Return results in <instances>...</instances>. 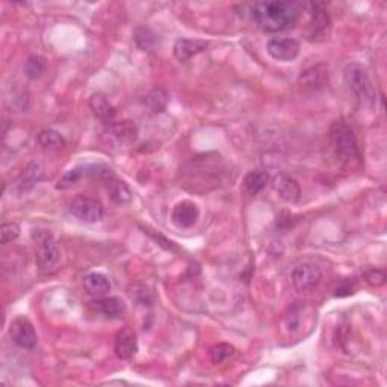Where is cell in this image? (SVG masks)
I'll list each match as a JSON object with an SVG mask.
<instances>
[{
  "label": "cell",
  "instance_id": "obj_1",
  "mask_svg": "<svg viewBox=\"0 0 387 387\" xmlns=\"http://www.w3.org/2000/svg\"><path fill=\"white\" fill-rule=\"evenodd\" d=\"M304 6L301 2H257L252 6V17L265 32H281L295 25Z\"/></svg>",
  "mask_w": 387,
  "mask_h": 387
},
{
  "label": "cell",
  "instance_id": "obj_2",
  "mask_svg": "<svg viewBox=\"0 0 387 387\" xmlns=\"http://www.w3.org/2000/svg\"><path fill=\"white\" fill-rule=\"evenodd\" d=\"M330 142L335 156L345 168L355 170L361 165V150L357 137L348 124L337 120L330 126Z\"/></svg>",
  "mask_w": 387,
  "mask_h": 387
},
{
  "label": "cell",
  "instance_id": "obj_3",
  "mask_svg": "<svg viewBox=\"0 0 387 387\" xmlns=\"http://www.w3.org/2000/svg\"><path fill=\"white\" fill-rule=\"evenodd\" d=\"M344 81L361 105L373 106L375 103L377 91L365 67L360 64H348L344 70Z\"/></svg>",
  "mask_w": 387,
  "mask_h": 387
},
{
  "label": "cell",
  "instance_id": "obj_4",
  "mask_svg": "<svg viewBox=\"0 0 387 387\" xmlns=\"http://www.w3.org/2000/svg\"><path fill=\"white\" fill-rule=\"evenodd\" d=\"M32 236L38 244L37 264L39 266V270H41V272L44 274L53 272L58 268L61 259L57 239L53 238V235L50 232H46V230H38Z\"/></svg>",
  "mask_w": 387,
  "mask_h": 387
},
{
  "label": "cell",
  "instance_id": "obj_5",
  "mask_svg": "<svg viewBox=\"0 0 387 387\" xmlns=\"http://www.w3.org/2000/svg\"><path fill=\"white\" fill-rule=\"evenodd\" d=\"M138 138V129L133 121L124 120L109 124L103 132V142L110 148H124L132 146Z\"/></svg>",
  "mask_w": 387,
  "mask_h": 387
},
{
  "label": "cell",
  "instance_id": "obj_6",
  "mask_svg": "<svg viewBox=\"0 0 387 387\" xmlns=\"http://www.w3.org/2000/svg\"><path fill=\"white\" fill-rule=\"evenodd\" d=\"M70 210L76 218L85 223H99L105 217V208L99 200L91 197L77 195L70 204Z\"/></svg>",
  "mask_w": 387,
  "mask_h": 387
},
{
  "label": "cell",
  "instance_id": "obj_7",
  "mask_svg": "<svg viewBox=\"0 0 387 387\" xmlns=\"http://www.w3.org/2000/svg\"><path fill=\"white\" fill-rule=\"evenodd\" d=\"M11 341L23 350H34L38 344L37 331L28 318H15L10 326Z\"/></svg>",
  "mask_w": 387,
  "mask_h": 387
},
{
  "label": "cell",
  "instance_id": "obj_8",
  "mask_svg": "<svg viewBox=\"0 0 387 387\" xmlns=\"http://www.w3.org/2000/svg\"><path fill=\"white\" fill-rule=\"evenodd\" d=\"M266 52L275 61L290 62L294 61L299 53V43L295 38L289 37H275L271 38L266 44Z\"/></svg>",
  "mask_w": 387,
  "mask_h": 387
},
{
  "label": "cell",
  "instance_id": "obj_9",
  "mask_svg": "<svg viewBox=\"0 0 387 387\" xmlns=\"http://www.w3.org/2000/svg\"><path fill=\"white\" fill-rule=\"evenodd\" d=\"M322 279L319 268L315 264H301L292 271V284L298 292H310Z\"/></svg>",
  "mask_w": 387,
  "mask_h": 387
},
{
  "label": "cell",
  "instance_id": "obj_10",
  "mask_svg": "<svg viewBox=\"0 0 387 387\" xmlns=\"http://www.w3.org/2000/svg\"><path fill=\"white\" fill-rule=\"evenodd\" d=\"M310 14V37L317 39L318 37H327L331 28V19L324 3H307Z\"/></svg>",
  "mask_w": 387,
  "mask_h": 387
},
{
  "label": "cell",
  "instance_id": "obj_11",
  "mask_svg": "<svg viewBox=\"0 0 387 387\" xmlns=\"http://www.w3.org/2000/svg\"><path fill=\"white\" fill-rule=\"evenodd\" d=\"M200 218L199 206L194 201L183 200L177 203L171 212L172 224L179 228H191L197 224Z\"/></svg>",
  "mask_w": 387,
  "mask_h": 387
},
{
  "label": "cell",
  "instance_id": "obj_12",
  "mask_svg": "<svg viewBox=\"0 0 387 387\" xmlns=\"http://www.w3.org/2000/svg\"><path fill=\"white\" fill-rule=\"evenodd\" d=\"M272 189L286 203H297L301 197V188L298 181L284 172H279L272 177Z\"/></svg>",
  "mask_w": 387,
  "mask_h": 387
},
{
  "label": "cell",
  "instance_id": "obj_13",
  "mask_svg": "<svg viewBox=\"0 0 387 387\" xmlns=\"http://www.w3.org/2000/svg\"><path fill=\"white\" fill-rule=\"evenodd\" d=\"M115 354L118 359L129 360L138 353L137 333L129 327H124L115 336Z\"/></svg>",
  "mask_w": 387,
  "mask_h": 387
},
{
  "label": "cell",
  "instance_id": "obj_14",
  "mask_svg": "<svg viewBox=\"0 0 387 387\" xmlns=\"http://www.w3.org/2000/svg\"><path fill=\"white\" fill-rule=\"evenodd\" d=\"M90 108L92 110L94 117L99 118L101 123H105V124H112L114 123L117 110L103 92H94L92 94V96L90 97Z\"/></svg>",
  "mask_w": 387,
  "mask_h": 387
},
{
  "label": "cell",
  "instance_id": "obj_15",
  "mask_svg": "<svg viewBox=\"0 0 387 387\" xmlns=\"http://www.w3.org/2000/svg\"><path fill=\"white\" fill-rule=\"evenodd\" d=\"M92 307L109 319H118L128 310L126 303L118 297H100L92 301Z\"/></svg>",
  "mask_w": 387,
  "mask_h": 387
},
{
  "label": "cell",
  "instance_id": "obj_16",
  "mask_svg": "<svg viewBox=\"0 0 387 387\" xmlns=\"http://www.w3.org/2000/svg\"><path fill=\"white\" fill-rule=\"evenodd\" d=\"M206 49H208V43L201 41V39L179 38L175 43V47H172V52H175V57L177 61L185 62Z\"/></svg>",
  "mask_w": 387,
  "mask_h": 387
},
{
  "label": "cell",
  "instance_id": "obj_17",
  "mask_svg": "<svg viewBox=\"0 0 387 387\" xmlns=\"http://www.w3.org/2000/svg\"><path fill=\"white\" fill-rule=\"evenodd\" d=\"M83 289L86 290V294L91 297H96V298L106 297L110 290V281L105 274L91 272L88 275H85Z\"/></svg>",
  "mask_w": 387,
  "mask_h": 387
},
{
  "label": "cell",
  "instance_id": "obj_18",
  "mask_svg": "<svg viewBox=\"0 0 387 387\" xmlns=\"http://www.w3.org/2000/svg\"><path fill=\"white\" fill-rule=\"evenodd\" d=\"M326 81H328L326 66L310 67L309 70H306L301 76H299V85H301L303 88L318 90V88H321V86H324Z\"/></svg>",
  "mask_w": 387,
  "mask_h": 387
},
{
  "label": "cell",
  "instance_id": "obj_19",
  "mask_svg": "<svg viewBox=\"0 0 387 387\" xmlns=\"http://www.w3.org/2000/svg\"><path fill=\"white\" fill-rule=\"evenodd\" d=\"M268 181H270V176L265 171H250L244 179V188L250 195H257L266 188Z\"/></svg>",
  "mask_w": 387,
  "mask_h": 387
},
{
  "label": "cell",
  "instance_id": "obj_20",
  "mask_svg": "<svg viewBox=\"0 0 387 387\" xmlns=\"http://www.w3.org/2000/svg\"><path fill=\"white\" fill-rule=\"evenodd\" d=\"M38 144L44 150H59L66 146V139L59 132L53 129H44L38 133Z\"/></svg>",
  "mask_w": 387,
  "mask_h": 387
},
{
  "label": "cell",
  "instance_id": "obj_21",
  "mask_svg": "<svg viewBox=\"0 0 387 387\" xmlns=\"http://www.w3.org/2000/svg\"><path fill=\"white\" fill-rule=\"evenodd\" d=\"M23 70H25V75L29 79H32V81H35V79H39L46 73L47 59L44 57H41V54H32V57H29L26 59L25 67H23Z\"/></svg>",
  "mask_w": 387,
  "mask_h": 387
},
{
  "label": "cell",
  "instance_id": "obj_22",
  "mask_svg": "<svg viewBox=\"0 0 387 387\" xmlns=\"http://www.w3.org/2000/svg\"><path fill=\"white\" fill-rule=\"evenodd\" d=\"M146 105L148 109L155 114H161L167 109L168 105V94L165 92L162 88H155L147 94L146 97Z\"/></svg>",
  "mask_w": 387,
  "mask_h": 387
},
{
  "label": "cell",
  "instance_id": "obj_23",
  "mask_svg": "<svg viewBox=\"0 0 387 387\" xmlns=\"http://www.w3.org/2000/svg\"><path fill=\"white\" fill-rule=\"evenodd\" d=\"M43 167L37 162H32L29 165V167L23 172V177L20 180V186L21 189H30L34 185H37L39 180L43 179Z\"/></svg>",
  "mask_w": 387,
  "mask_h": 387
},
{
  "label": "cell",
  "instance_id": "obj_24",
  "mask_svg": "<svg viewBox=\"0 0 387 387\" xmlns=\"http://www.w3.org/2000/svg\"><path fill=\"white\" fill-rule=\"evenodd\" d=\"M209 354H210L212 363H215V365H218V363H223L227 359L232 357V355L235 354V346L230 345V344L221 342V344L213 345L212 348H210Z\"/></svg>",
  "mask_w": 387,
  "mask_h": 387
},
{
  "label": "cell",
  "instance_id": "obj_25",
  "mask_svg": "<svg viewBox=\"0 0 387 387\" xmlns=\"http://www.w3.org/2000/svg\"><path fill=\"white\" fill-rule=\"evenodd\" d=\"M85 172H86V167H77V168L70 170L68 172H66V175L59 179V181L57 183V188L58 189L73 188L75 185L79 183V180L83 177Z\"/></svg>",
  "mask_w": 387,
  "mask_h": 387
},
{
  "label": "cell",
  "instance_id": "obj_26",
  "mask_svg": "<svg viewBox=\"0 0 387 387\" xmlns=\"http://www.w3.org/2000/svg\"><path fill=\"white\" fill-rule=\"evenodd\" d=\"M20 236V226L15 223H5L0 227V241L3 246L14 242Z\"/></svg>",
  "mask_w": 387,
  "mask_h": 387
},
{
  "label": "cell",
  "instance_id": "obj_27",
  "mask_svg": "<svg viewBox=\"0 0 387 387\" xmlns=\"http://www.w3.org/2000/svg\"><path fill=\"white\" fill-rule=\"evenodd\" d=\"M365 280L370 284V286L374 288H380L386 283V274L381 270H369L365 274Z\"/></svg>",
  "mask_w": 387,
  "mask_h": 387
}]
</instances>
